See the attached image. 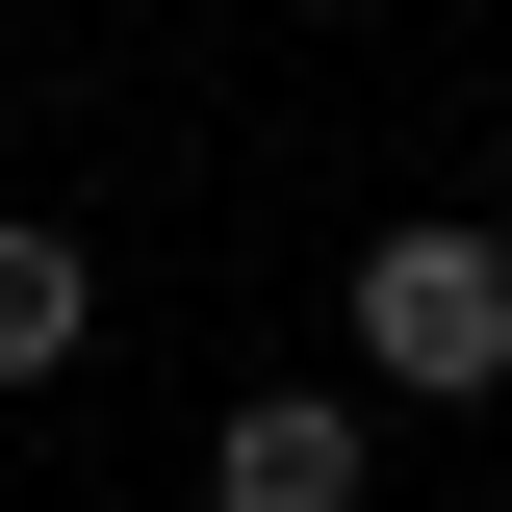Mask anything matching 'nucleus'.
I'll use <instances>...</instances> for the list:
<instances>
[{
	"mask_svg": "<svg viewBox=\"0 0 512 512\" xmlns=\"http://www.w3.org/2000/svg\"><path fill=\"white\" fill-rule=\"evenodd\" d=\"M77 333H103V256L77 231H0V384H52Z\"/></svg>",
	"mask_w": 512,
	"mask_h": 512,
	"instance_id": "3",
	"label": "nucleus"
},
{
	"mask_svg": "<svg viewBox=\"0 0 512 512\" xmlns=\"http://www.w3.org/2000/svg\"><path fill=\"white\" fill-rule=\"evenodd\" d=\"M359 359L436 384V410L512 384V231H461V205H436V231H359Z\"/></svg>",
	"mask_w": 512,
	"mask_h": 512,
	"instance_id": "1",
	"label": "nucleus"
},
{
	"mask_svg": "<svg viewBox=\"0 0 512 512\" xmlns=\"http://www.w3.org/2000/svg\"><path fill=\"white\" fill-rule=\"evenodd\" d=\"M205 512H359V410L333 384H256L231 436H205Z\"/></svg>",
	"mask_w": 512,
	"mask_h": 512,
	"instance_id": "2",
	"label": "nucleus"
}]
</instances>
